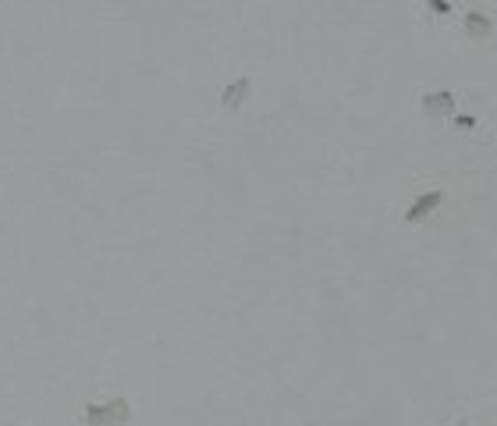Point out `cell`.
<instances>
[{
  "label": "cell",
  "instance_id": "obj_2",
  "mask_svg": "<svg viewBox=\"0 0 497 426\" xmlns=\"http://www.w3.org/2000/svg\"><path fill=\"white\" fill-rule=\"evenodd\" d=\"M441 203H444V192H441V188L423 192L419 199H412V203H408V210H405V221H408V224H419V221H426V217H430V213L437 210Z\"/></svg>",
  "mask_w": 497,
  "mask_h": 426
},
{
  "label": "cell",
  "instance_id": "obj_1",
  "mask_svg": "<svg viewBox=\"0 0 497 426\" xmlns=\"http://www.w3.org/2000/svg\"><path fill=\"white\" fill-rule=\"evenodd\" d=\"M128 419H132V401L124 394L111 398L107 405H96V401L82 405V423L86 426H124Z\"/></svg>",
  "mask_w": 497,
  "mask_h": 426
},
{
  "label": "cell",
  "instance_id": "obj_7",
  "mask_svg": "<svg viewBox=\"0 0 497 426\" xmlns=\"http://www.w3.org/2000/svg\"><path fill=\"white\" fill-rule=\"evenodd\" d=\"M454 128H459V132H469V128H476V117L472 114H459L454 117Z\"/></svg>",
  "mask_w": 497,
  "mask_h": 426
},
{
  "label": "cell",
  "instance_id": "obj_3",
  "mask_svg": "<svg viewBox=\"0 0 497 426\" xmlns=\"http://www.w3.org/2000/svg\"><path fill=\"white\" fill-rule=\"evenodd\" d=\"M248 93H253V78L238 75L235 82H227L220 89V106H224V111H238V106L248 100Z\"/></svg>",
  "mask_w": 497,
  "mask_h": 426
},
{
  "label": "cell",
  "instance_id": "obj_6",
  "mask_svg": "<svg viewBox=\"0 0 497 426\" xmlns=\"http://www.w3.org/2000/svg\"><path fill=\"white\" fill-rule=\"evenodd\" d=\"M426 8L433 11V18H448L451 14V0H426Z\"/></svg>",
  "mask_w": 497,
  "mask_h": 426
},
{
  "label": "cell",
  "instance_id": "obj_4",
  "mask_svg": "<svg viewBox=\"0 0 497 426\" xmlns=\"http://www.w3.org/2000/svg\"><path fill=\"white\" fill-rule=\"evenodd\" d=\"M454 93L451 89H433V93H423L419 96V106L430 114V117H448L451 111H454Z\"/></svg>",
  "mask_w": 497,
  "mask_h": 426
},
{
  "label": "cell",
  "instance_id": "obj_5",
  "mask_svg": "<svg viewBox=\"0 0 497 426\" xmlns=\"http://www.w3.org/2000/svg\"><path fill=\"white\" fill-rule=\"evenodd\" d=\"M462 25H465V36H469L472 43H487V39L494 36V18H490L487 11H469Z\"/></svg>",
  "mask_w": 497,
  "mask_h": 426
}]
</instances>
